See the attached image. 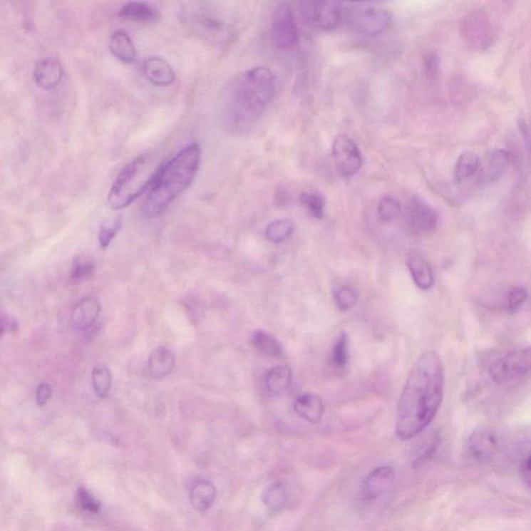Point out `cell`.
<instances>
[{
    "instance_id": "obj_30",
    "label": "cell",
    "mask_w": 531,
    "mask_h": 531,
    "mask_svg": "<svg viewBox=\"0 0 531 531\" xmlns=\"http://www.w3.org/2000/svg\"><path fill=\"white\" fill-rule=\"evenodd\" d=\"M295 225L289 220H278L272 221L267 227L266 237L270 242L279 244L288 240L289 237L293 234Z\"/></svg>"
},
{
    "instance_id": "obj_11",
    "label": "cell",
    "mask_w": 531,
    "mask_h": 531,
    "mask_svg": "<svg viewBox=\"0 0 531 531\" xmlns=\"http://www.w3.org/2000/svg\"><path fill=\"white\" fill-rule=\"evenodd\" d=\"M332 155L337 172L343 177H349L356 175L364 164L361 152L356 143L343 134L335 138Z\"/></svg>"
},
{
    "instance_id": "obj_39",
    "label": "cell",
    "mask_w": 531,
    "mask_h": 531,
    "mask_svg": "<svg viewBox=\"0 0 531 531\" xmlns=\"http://www.w3.org/2000/svg\"><path fill=\"white\" fill-rule=\"evenodd\" d=\"M440 68V59L437 52L431 51L426 56L423 61V69L426 75L431 79H434L438 75Z\"/></svg>"
},
{
    "instance_id": "obj_23",
    "label": "cell",
    "mask_w": 531,
    "mask_h": 531,
    "mask_svg": "<svg viewBox=\"0 0 531 531\" xmlns=\"http://www.w3.org/2000/svg\"><path fill=\"white\" fill-rule=\"evenodd\" d=\"M109 49L118 61L132 63L136 58V49L131 38L125 31H116L109 41Z\"/></svg>"
},
{
    "instance_id": "obj_25",
    "label": "cell",
    "mask_w": 531,
    "mask_h": 531,
    "mask_svg": "<svg viewBox=\"0 0 531 531\" xmlns=\"http://www.w3.org/2000/svg\"><path fill=\"white\" fill-rule=\"evenodd\" d=\"M118 16L131 21L148 22L156 20L159 13L147 2L131 1L122 6Z\"/></svg>"
},
{
    "instance_id": "obj_9",
    "label": "cell",
    "mask_w": 531,
    "mask_h": 531,
    "mask_svg": "<svg viewBox=\"0 0 531 531\" xmlns=\"http://www.w3.org/2000/svg\"><path fill=\"white\" fill-rule=\"evenodd\" d=\"M271 40L274 46L280 50L292 49L299 41V31L293 9L286 2L278 4L273 13Z\"/></svg>"
},
{
    "instance_id": "obj_32",
    "label": "cell",
    "mask_w": 531,
    "mask_h": 531,
    "mask_svg": "<svg viewBox=\"0 0 531 531\" xmlns=\"http://www.w3.org/2000/svg\"><path fill=\"white\" fill-rule=\"evenodd\" d=\"M402 211L401 202L393 197H382L378 205V216L384 223L393 222L400 216Z\"/></svg>"
},
{
    "instance_id": "obj_14",
    "label": "cell",
    "mask_w": 531,
    "mask_h": 531,
    "mask_svg": "<svg viewBox=\"0 0 531 531\" xmlns=\"http://www.w3.org/2000/svg\"><path fill=\"white\" fill-rule=\"evenodd\" d=\"M396 480V471L391 466H380L371 471L362 483L361 493L366 500L384 495Z\"/></svg>"
},
{
    "instance_id": "obj_4",
    "label": "cell",
    "mask_w": 531,
    "mask_h": 531,
    "mask_svg": "<svg viewBox=\"0 0 531 531\" xmlns=\"http://www.w3.org/2000/svg\"><path fill=\"white\" fill-rule=\"evenodd\" d=\"M180 16L189 31L213 44L229 42L236 29L234 17L215 2H188Z\"/></svg>"
},
{
    "instance_id": "obj_26",
    "label": "cell",
    "mask_w": 531,
    "mask_h": 531,
    "mask_svg": "<svg viewBox=\"0 0 531 531\" xmlns=\"http://www.w3.org/2000/svg\"><path fill=\"white\" fill-rule=\"evenodd\" d=\"M480 156L473 152H465L460 155L453 170V181L455 183H463L470 179L480 168Z\"/></svg>"
},
{
    "instance_id": "obj_29",
    "label": "cell",
    "mask_w": 531,
    "mask_h": 531,
    "mask_svg": "<svg viewBox=\"0 0 531 531\" xmlns=\"http://www.w3.org/2000/svg\"><path fill=\"white\" fill-rule=\"evenodd\" d=\"M93 391L99 398H106L113 386V375L106 366H98L92 371Z\"/></svg>"
},
{
    "instance_id": "obj_15",
    "label": "cell",
    "mask_w": 531,
    "mask_h": 531,
    "mask_svg": "<svg viewBox=\"0 0 531 531\" xmlns=\"http://www.w3.org/2000/svg\"><path fill=\"white\" fill-rule=\"evenodd\" d=\"M101 312V303L95 296H88L77 303L71 314V323L78 331L90 330L97 323Z\"/></svg>"
},
{
    "instance_id": "obj_34",
    "label": "cell",
    "mask_w": 531,
    "mask_h": 531,
    "mask_svg": "<svg viewBox=\"0 0 531 531\" xmlns=\"http://www.w3.org/2000/svg\"><path fill=\"white\" fill-rule=\"evenodd\" d=\"M122 227V218L118 217L113 220H108L101 225L99 232V242L102 248L108 247L118 231Z\"/></svg>"
},
{
    "instance_id": "obj_10",
    "label": "cell",
    "mask_w": 531,
    "mask_h": 531,
    "mask_svg": "<svg viewBox=\"0 0 531 531\" xmlns=\"http://www.w3.org/2000/svg\"><path fill=\"white\" fill-rule=\"evenodd\" d=\"M348 21L357 33L377 36L391 27L393 24V14L379 8L357 9L349 15Z\"/></svg>"
},
{
    "instance_id": "obj_31",
    "label": "cell",
    "mask_w": 531,
    "mask_h": 531,
    "mask_svg": "<svg viewBox=\"0 0 531 531\" xmlns=\"http://www.w3.org/2000/svg\"><path fill=\"white\" fill-rule=\"evenodd\" d=\"M300 202L314 218L322 220L325 215L326 200L321 193L304 191L301 193Z\"/></svg>"
},
{
    "instance_id": "obj_20",
    "label": "cell",
    "mask_w": 531,
    "mask_h": 531,
    "mask_svg": "<svg viewBox=\"0 0 531 531\" xmlns=\"http://www.w3.org/2000/svg\"><path fill=\"white\" fill-rule=\"evenodd\" d=\"M175 364V355L166 346H158L150 353L148 370L153 379L160 380L172 373Z\"/></svg>"
},
{
    "instance_id": "obj_33",
    "label": "cell",
    "mask_w": 531,
    "mask_h": 531,
    "mask_svg": "<svg viewBox=\"0 0 531 531\" xmlns=\"http://www.w3.org/2000/svg\"><path fill=\"white\" fill-rule=\"evenodd\" d=\"M335 302L341 311H346L352 309L356 305L359 295L357 292L351 287H341L335 292Z\"/></svg>"
},
{
    "instance_id": "obj_36",
    "label": "cell",
    "mask_w": 531,
    "mask_h": 531,
    "mask_svg": "<svg viewBox=\"0 0 531 531\" xmlns=\"http://www.w3.org/2000/svg\"><path fill=\"white\" fill-rule=\"evenodd\" d=\"M332 364L336 368H344L348 364L349 360V341L348 336L343 334L337 339L332 350Z\"/></svg>"
},
{
    "instance_id": "obj_6",
    "label": "cell",
    "mask_w": 531,
    "mask_h": 531,
    "mask_svg": "<svg viewBox=\"0 0 531 531\" xmlns=\"http://www.w3.org/2000/svg\"><path fill=\"white\" fill-rule=\"evenodd\" d=\"M299 13L305 24L321 31H334L343 22L346 16L344 4L328 0L301 1Z\"/></svg>"
},
{
    "instance_id": "obj_27",
    "label": "cell",
    "mask_w": 531,
    "mask_h": 531,
    "mask_svg": "<svg viewBox=\"0 0 531 531\" xmlns=\"http://www.w3.org/2000/svg\"><path fill=\"white\" fill-rule=\"evenodd\" d=\"M250 341L259 352L266 355V356L274 357V359H280V357L284 356V349H282L279 341L273 335L269 334L268 332L263 331V330H257L252 335Z\"/></svg>"
},
{
    "instance_id": "obj_12",
    "label": "cell",
    "mask_w": 531,
    "mask_h": 531,
    "mask_svg": "<svg viewBox=\"0 0 531 531\" xmlns=\"http://www.w3.org/2000/svg\"><path fill=\"white\" fill-rule=\"evenodd\" d=\"M438 223V213L425 198L412 197L408 209V225L413 234H428L434 231Z\"/></svg>"
},
{
    "instance_id": "obj_1",
    "label": "cell",
    "mask_w": 531,
    "mask_h": 531,
    "mask_svg": "<svg viewBox=\"0 0 531 531\" xmlns=\"http://www.w3.org/2000/svg\"><path fill=\"white\" fill-rule=\"evenodd\" d=\"M444 366L436 351H427L414 362L403 388L396 414V434L409 440L430 425L442 403Z\"/></svg>"
},
{
    "instance_id": "obj_2",
    "label": "cell",
    "mask_w": 531,
    "mask_h": 531,
    "mask_svg": "<svg viewBox=\"0 0 531 531\" xmlns=\"http://www.w3.org/2000/svg\"><path fill=\"white\" fill-rule=\"evenodd\" d=\"M202 160V150L197 143L183 148L170 161L161 164L154 185L143 204V215L158 216L186 189L197 177Z\"/></svg>"
},
{
    "instance_id": "obj_16",
    "label": "cell",
    "mask_w": 531,
    "mask_h": 531,
    "mask_svg": "<svg viewBox=\"0 0 531 531\" xmlns=\"http://www.w3.org/2000/svg\"><path fill=\"white\" fill-rule=\"evenodd\" d=\"M512 156L510 152L503 149L492 150L484 162L480 164V168L478 172V183L480 185L485 184L494 183L497 180L502 177L503 173L507 170L510 165Z\"/></svg>"
},
{
    "instance_id": "obj_17",
    "label": "cell",
    "mask_w": 531,
    "mask_h": 531,
    "mask_svg": "<svg viewBox=\"0 0 531 531\" xmlns=\"http://www.w3.org/2000/svg\"><path fill=\"white\" fill-rule=\"evenodd\" d=\"M63 77V67L56 58H42L36 63L33 79L43 90H53Z\"/></svg>"
},
{
    "instance_id": "obj_8",
    "label": "cell",
    "mask_w": 531,
    "mask_h": 531,
    "mask_svg": "<svg viewBox=\"0 0 531 531\" xmlns=\"http://www.w3.org/2000/svg\"><path fill=\"white\" fill-rule=\"evenodd\" d=\"M530 368V349L510 351L491 362L489 375L496 384L505 385L527 375Z\"/></svg>"
},
{
    "instance_id": "obj_7",
    "label": "cell",
    "mask_w": 531,
    "mask_h": 531,
    "mask_svg": "<svg viewBox=\"0 0 531 531\" xmlns=\"http://www.w3.org/2000/svg\"><path fill=\"white\" fill-rule=\"evenodd\" d=\"M463 43L473 51H485L494 42V29L489 15L483 10H474L464 16L461 22Z\"/></svg>"
},
{
    "instance_id": "obj_28",
    "label": "cell",
    "mask_w": 531,
    "mask_h": 531,
    "mask_svg": "<svg viewBox=\"0 0 531 531\" xmlns=\"http://www.w3.org/2000/svg\"><path fill=\"white\" fill-rule=\"evenodd\" d=\"M264 505L271 512H278L286 507L288 495L282 483L274 482L268 485L262 494Z\"/></svg>"
},
{
    "instance_id": "obj_24",
    "label": "cell",
    "mask_w": 531,
    "mask_h": 531,
    "mask_svg": "<svg viewBox=\"0 0 531 531\" xmlns=\"http://www.w3.org/2000/svg\"><path fill=\"white\" fill-rule=\"evenodd\" d=\"M293 373L287 366H277L268 371L265 378L267 391L273 396H282L291 387Z\"/></svg>"
},
{
    "instance_id": "obj_19",
    "label": "cell",
    "mask_w": 531,
    "mask_h": 531,
    "mask_svg": "<svg viewBox=\"0 0 531 531\" xmlns=\"http://www.w3.org/2000/svg\"><path fill=\"white\" fill-rule=\"evenodd\" d=\"M294 410L301 418L316 425L320 423L324 413L322 398L318 394L301 393L294 403Z\"/></svg>"
},
{
    "instance_id": "obj_35",
    "label": "cell",
    "mask_w": 531,
    "mask_h": 531,
    "mask_svg": "<svg viewBox=\"0 0 531 531\" xmlns=\"http://www.w3.org/2000/svg\"><path fill=\"white\" fill-rule=\"evenodd\" d=\"M95 271V265L93 262L86 261L81 257H76L73 262L72 271H71V279L74 282H82L93 277Z\"/></svg>"
},
{
    "instance_id": "obj_43",
    "label": "cell",
    "mask_w": 531,
    "mask_h": 531,
    "mask_svg": "<svg viewBox=\"0 0 531 531\" xmlns=\"http://www.w3.org/2000/svg\"><path fill=\"white\" fill-rule=\"evenodd\" d=\"M520 131H521L522 138L525 141L526 148L530 149V129L524 120H520Z\"/></svg>"
},
{
    "instance_id": "obj_42",
    "label": "cell",
    "mask_w": 531,
    "mask_h": 531,
    "mask_svg": "<svg viewBox=\"0 0 531 531\" xmlns=\"http://www.w3.org/2000/svg\"><path fill=\"white\" fill-rule=\"evenodd\" d=\"M11 329H16V323L9 320L8 316H0V337Z\"/></svg>"
},
{
    "instance_id": "obj_13",
    "label": "cell",
    "mask_w": 531,
    "mask_h": 531,
    "mask_svg": "<svg viewBox=\"0 0 531 531\" xmlns=\"http://www.w3.org/2000/svg\"><path fill=\"white\" fill-rule=\"evenodd\" d=\"M496 450L495 436L488 428H476L467 439V455L478 464H485L491 461L495 455Z\"/></svg>"
},
{
    "instance_id": "obj_21",
    "label": "cell",
    "mask_w": 531,
    "mask_h": 531,
    "mask_svg": "<svg viewBox=\"0 0 531 531\" xmlns=\"http://www.w3.org/2000/svg\"><path fill=\"white\" fill-rule=\"evenodd\" d=\"M217 496L215 485L206 480H197L190 489V502L198 512H207L213 507Z\"/></svg>"
},
{
    "instance_id": "obj_3",
    "label": "cell",
    "mask_w": 531,
    "mask_h": 531,
    "mask_svg": "<svg viewBox=\"0 0 531 531\" xmlns=\"http://www.w3.org/2000/svg\"><path fill=\"white\" fill-rule=\"evenodd\" d=\"M277 77L266 67L246 71L232 86L229 113L237 125L250 124L263 115L277 93Z\"/></svg>"
},
{
    "instance_id": "obj_22",
    "label": "cell",
    "mask_w": 531,
    "mask_h": 531,
    "mask_svg": "<svg viewBox=\"0 0 531 531\" xmlns=\"http://www.w3.org/2000/svg\"><path fill=\"white\" fill-rule=\"evenodd\" d=\"M407 266L412 279L419 289H430L434 284V275L428 262L418 254H410L407 257Z\"/></svg>"
},
{
    "instance_id": "obj_18",
    "label": "cell",
    "mask_w": 531,
    "mask_h": 531,
    "mask_svg": "<svg viewBox=\"0 0 531 531\" xmlns=\"http://www.w3.org/2000/svg\"><path fill=\"white\" fill-rule=\"evenodd\" d=\"M145 78L156 86H170L175 81L172 66L160 56H152L143 65Z\"/></svg>"
},
{
    "instance_id": "obj_41",
    "label": "cell",
    "mask_w": 531,
    "mask_h": 531,
    "mask_svg": "<svg viewBox=\"0 0 531 531\" xmlns=\"http://www.w3.org/2000/svg\"><path fill=\"white\" fill-rule=\"evenodd\" d=\"M520 474H521L522 480L525 483L527 489L530 487V453H526L522 458L521 463H520Z\"/></svg>"
},
{
    "instance_id": "obj_37",
    "label": "cell",
    "mask_w": 531,
    "mask_h": 531,
    "mask_svg": "<svg viewBox=\"0 0 531 531\" xmlns=\"http://www.w3.org/2000/svg\"><path fill=\"white\" fill-rule=\"evenodd\" d=\"M527 291L524 287H516L510 289L507 296V309L510 312L518 311L527 300Z\"/></svg>"
},
{
    "instance_id": "obj_38",
    "label": "cell",
    "mask_w": 531,
    "mask_h": 531,
    "mask_svg": "<svg viewBox=\"0 0 531 531\" xmlns=\"http://www.w3.org/2000/svg\"><path fill=\"white\" fill-rule=\"evenodd\" d=\"M77 500H78L79 505L84 510H88V512H98L101 508L100 501L97 500L88 490L83 489V488H81L77 492Z\"/></svg>"
},
{
    "instance_id": "obj_5",
    "label": "cell",
    "mask_w": 531,
    "mask_h": 531,
    "mask_svg": "<svg viewBox=\"0 0 531 531\" xmlns=\"http://www.w3.org/2000/svg\"><path fill=\"white\" fill-rule=\"evenodd\" d=\"M160 165L153 164L152 156L143 155L127 164L116 177L107 197L113 210L127 208L134 200L150 191L154 185Z\"/></svg>"
},
{
    "instance_id": "obj_40",
    "label": "cell",
    "mask_w": 531,
    "mask_h": 531,
    "mask_svg": "<svg viewBox=\"0 0 531 531\" xmlns=\"http://www.w3.org/2000/svg\"><path fill=\"white\" fill-rule=\"evenodd\" d=\"M52 396V387L49 383H41L36 391V404L43 407L49 402Z\"/></svg>"
}]
</instances>
